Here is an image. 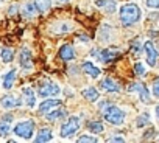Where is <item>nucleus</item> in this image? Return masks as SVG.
<instances>
[{
  "mask_svg": "<svg viewBox=\"0 0 159 143\" xmlns=\"http://www.w3.org/2000/svg\"><path fill=\"white\" fill-rule=\"evenodd\" d=\"M119 16H120V22L123 27H131L140 20L142 11H140L139 5H136V3H125L120 6Z\"/></svg>",
  "mask_w": 159,
  "mask_h": 143,
  "instance_id": "1",
  "label": "nucleus"
},
{
  "mask_svg": "<svg viewBox=\"0 0 159 143\" xmlns=\"http://www.w3.org/2000/svg\"><path fill=\"white\" fill-rule=\"evenodd\" d=\"M103 114H105V120H106L108 123L114 124V126L122 124L123 120H125V112H123L120 107H117V106L108 104L106 109H103Z\"/></svg>",
  "mask_w": 159,
  "mask_h": 143,
  "instance_id": "2",
  "label": "nucleus"
},
{
  "mask_svg": "<svg viewBox=\"0 0 159 143\" xmlns=\"http://www.w3.org/2000/svg\"><path fill=\"white\" fill-rule=\"evenodd\" d=\"M80 126H81V120H80V117L73 115V117H70V118H69L62 126H61L59 134H61V137H64V138L72 137L73 134H76V132H78Z\"/></svg>",
  "mask_w": 159,
  "mask_h": 143,
  "instance_id": "3",
  "label": "nucleus"
},
{
  "mask_svg": "<svg viewBox=\"0 0 159 143\" xmlns=\"http://www.w3.org/2000/svg\"><path fill=\"white\" fill-rule=\"evenodd\" d=\"M33 132H34V123L31 120H25V121H20L14 126V134L24 140H28L33 137Z\"/></svg>",
  "mask_w": 159,
  "mask_h": 143,
  "instance_id": "4",
  "label": "nucleus"
},
{
  "mask_svg": "<svg viewBox=\"0 0 159 143\" xmlns=\"http://www.w3.org/2000/svg\"><path fill=\"white\" fill-rule=\"evenodd\" d=\"M61 92V87L56 84V83H52V81H45L41 84L39 87V95L42 98H48V97H55Z\"/></svg>",
  "mask_w": 159,
  "mask_h": 143,
  "instance_id": "5",
  "label": "nucleus"
},
{
  "mask_svg": "<svg viewBox=\"0 0 159 143\" xmlns=\"http://www.w3.org/2000/svg\"><path fill=\"white\" fill-rule=\"evenodd\" d=\"M143 50H145V56H147V62L150 67H154L156 65V61H157V50L154 48L153 42L147 41L143 44Z\"/></svg>",
  "mask_w": 159,
  "mask_h": 143,
  "instance_id": "6",
  "label": "nucleus"
},
{
  "mask_svg": "<svg viewBox=\"0 0 159 143\" xmlns=\"http://www.w3.org/2000/svg\"><path fill=\"white\" fill-rule=\"evenodd\" d=\"M129 92H137L142 103H148V101H150V92H148V89H147L143 84H140V83H131V84H129Z\"/></svg>",
  "mask_w": 159,
  "mask_h": 143,
  "instance_id": "7",
  "label": "nucleus"
},
{
  "mask_svg": "<svg viewBox=\"0 0 159 143\" xmlns=\"http://www.w3.org/2000/svg\"><path fill=\"white\" fill-rule=\"evenodd\" d=\"M83 70H84V73L89 75L91 78H98L102 75V70L92 62V61H86L83 62Z\"/></svg>",
  "mask_w": 159,
  "mask_h": 143,
  "instance_id": "8",
  "label": "nucleus"
},
{
  "mask_svg": "<svg viewBox=\"0 0 159 143\" xmlns=\"http://www.w3.org/2000/svg\"><path fill=\"white\" fill-rule=\"evenodd\" d=\"M19 59H20V67H22V68L28 70V68L33 67V59H31V53H30L28 48H22V50H20Z\"/></svg>",
  "mask_w": 159,
  "mask_h": 143,
  "instance_id": "9",
  "label": "nucleus"
},
{
  "mask_svg": "<svg viewBox=\"0 0 159 143\" xmlns=\"http://www.w3.org/2000/svg\"><path fill=\"white\" fill-rule=\"evenodd\" d=\"M22 95H24V101L28 107H34L36 106V95L33 92L31 87H24L22 89Z\"/></svg>",
  "mask_w": 159,
  "mask_h": 143,
  "instance_id": "10",
  "label": "nucleus"
},
{
  "mask_svg": "<svg viewBox=\"0 0 159 143\" xmlns=\"http://www.w3.org/2000/svg\"><path fill=\"white\" fill-rule=\"evenodd\" d=\"M61 104V100H45V101H42L41 103V106H39V112L41 114H47V112H50V110H53L55 107H58Z\"/></svg>",
  "mask_w": 159,
  "mask_h": 143,
  "instance_id": "11",
  "label": "nucleus"
},
{
  "mask_svg": "<svg viewBox=\"0 0 159 143\" xmlns=\"http://www.w3.org/2000/svg\"><path fill=\"white\" fill-rule=\"evenodd\" d=\"M59 56H61V59L62 61H72L73 58H75V51H73V47L72 45H69V44H66V45H62L61 47V50H59Z\"/></svg>",
  "mask_w": 159,
  "mask_h": 143,
  "instance_id": "12",
  "label": "nucleus"
},
{
  "mask_svg": "<svg viewBox=\"0 0 159 143\" xmlns=\"http://www.w3.org/2000/svg\"><path fill=\"white\" fill-rule=\"evenodd\" d=\"M100 87L106 92H119V84L112 80V78H105L102 83H100Z\"/></svg>",
  "mask_w": 159,
  "mask_h": 143,
  "instance_id": "13",
  "label": "nucleus"
},
{
  "mask_svg": "<svg viewBox=\"0 0 159 143\" xmlns=\"http://www.w3.org/2000/svg\"><path fill=\"white\" fill-rule=\"evenodd\" d=\"M11 120H13V117L7 115V117H3L2 121H0V137H7L10 134V131H11V126H10Z\"/></svg>",
  "mask_w": 159,
  "mask_h": 143,
  "instance_id": "14",
  "label": "nucleus"
},
{
  "mask_svg": "<svg viewBox=\"0 0 159 143\" xmlns=\"http://www.w3.org/2000/svg\"><path fill=\"white\" fill-rule=\"evenodd\" d=\"M92 54H94L95 58H100L102 62H109L111 59H114V58L117 56V53H116V51H111V50H103V51H100V53L92 51Z\"/></svg>",
  "mask_w": 159,
  "mask_h": 143,
  "instance_id": "15",
  "label": "nucleus"
},
{
  "mask_svg": "<svg viewBox=\"0 0 159 143\" xmlns=\"http://www.w3.org/2000/svg\"><path fill=\"white\" fill-rule=\"evenodd\" d=\"M2 106H3L5 109H13V107L20 106V101H19L16 97H13V95H7V97L2 98Z\"/></svg>",
  "mask_w": 159,
  "mask_h": 143,
  "instance_id": "16",
  "label": "nucleus"
},
{
  "mask_svg": "<svg viewBox=\"0 0 159 143\" xmlns=\"http://www.w3.org/2000/svg\"><path fill=\"white\" fill-rule=\"evenodd\" d=\"M14 80H16V70H10L8 73L3 76V83H2L3 89L10 90L13 87V84H14Z\"/></svg>",
  "mask_w": 159,
  "mask_h": 143,
  "instance_id": "17",
  "label": "nucleus"
},
{
  "mask_svg": "<svg viewBox=\"0 0 159 143\" xmlns=\"http://www.w3.org/2000/svg\"><path fill=\"white\" fill-rule=\"evenodd\" d=\"M53 138V134H52V131L50 129H41L39 132H38V135H36V141L38 143H45V141H50Z\"/></svg>",
  "mask_w": 159,
  "mask_h": 143,
  "instance_id": "18",
  "label": "nucleus"
},
{
  "mask_svg": "<svg viewBox=\"0 0 159 143\" xmlns=\"http://www.w3.org/2000/svg\"><path fill=\"white\" fill-rule=\"evenodd\" d=\"M83 97L86 100H89V101H97L100 98V93H98V90L95 87H86L83 90Z\"/></svg>",
  "mask_w": 159,
  "mask_h": 143,
  "instance_id": "19",
  "label": "nucleus"
},
{
  "mask_svg": "<svg viewBox=\"0 0 159 143\" xmlns=\"http://www.w3.org/2000/svg\"><path fill=\"white\" fill-rule=\"evenodd\" d=\"M0 58H2V61H3L5 64L11 62V61L14 59V50H13V48H3L2 53H0Z\"/></svg>",
  "mask_w": 159,
  "mask_h": 143,
  "instance_id": "20",
  "label": "nucleus"
},
{
  "mask_svg": "<svg viewBox=\"0 0 159 143\" xmlns=\"http://www.w3.org/2000/svg\"><path fill=\"white\" fill-rule=\"evenodd\" d=\"M66 115V110L64 109H55V110H50V112H47L45 114V118L47 120H58V118H61V117H64Z\"/></svg>",
  "mask_w": 159,
  "mask_h": 143,
  "instance_id": "21",
  "label": "nucleus"
},
{
  "mask_svg": "<svg viewBox=\"0 0 159 143\" xmlns=\"http://www.w3.org/2000/svg\"><path fill=\"white\" fill-rule=\"evenodd\" d=\"M34 3H36V6L41 13H45L52 6V0H34Z\"/></svg>",
  "mask_w": 159,
  "mask_h": 143,
  "instance_id": "22",
  "label": "nucleus"
},
{
  "mask_svg": "<svg viewBox=\"0 0 159 143\" xmlns=\"http://www.w3.org/2000/svg\"><path fill=\"white\" fill-rule=\"evenodd\" d=\"M38 11H39V10H38L36 3H27V5L24 6V13H25L27 17H33V16H36Z\"/></svg>",
  "mask_w": 159,
  "mask_h": 143,
  "instance_id": "23",
  "label": "nucleus"
},
{
  "mask_svg": "<svg viewBox=\"0 0 159 143\" xmlns=\"http://www.w3.org/2000/svg\"><path fill=\"white\" fill-rule=\"evenodd\" d=\"M88 128H89V131L94 132V134H102V132L105 131V128H103V124H102L100 121H91V123L88 124Z\"/></svg>",
  "mask_w": 159,
  "mask_h": 143,
  "instance_id": "24",
  "label": "nucleus"
},
{
  "mask_svg": "<svg viewBox=\"0 0 159 143\" xmlns=\"http://www.w3.org/2000/svg\"><path fill=\"white\" fill-rule=\"evenodd\" d=\"M134 72H136V75H137V76H145V73H147V67H145V64H142V62H136V65H134Z\"/></svg>",
  "mask_w": 159,
  "mask_h": 143,
  "instance_id": "25",
  "label": "nucleus"
},
{
  "mask_svg": "<svg viewBox=\"0 0 159 143\" xmlns=\"http://www.w3.org/2000/svg\"><path fill=\"white\" fill-rule=\"evenodd\" d=\"M78 141H80V143H84V141H88V143H95V141H97V138L84 134V135H81V137H78Z\"/></svg>",
  "mask_w": 159,
  "mask_h": 143,
  "instance_id": "26",
  "label": "nucleus"
},
{
  "mask_svg": "<svg viewBox=\"0 0 159 143\" xmlns=\"http://www.w3.org/2000/svg\"><path fill=\"white\" fill-rule=\"evenodd\" d=\"M95 5H97V6H100V8H105V6H108V8H111V10L114 8V3H111L109 0H97Z\"/></svg>",
  "mask_w": 159,
  "mask_h": 143,
  "instance_id": "27",
  "label": "nucleus"
},
{
  "mask_svg": "<svg viewBox=\"0 0 159 143\" xmlns=\"http://www.w3.org/2000/svg\"><path fill=\"white\" fill-rule=\"evenodd\" d=\"M145 3L151 10H159V0H145Z\"/></svg>",
  "mask_w": 159,
  "mask_h": 143,
  "instance_id": "28",
  "label": "nucleus"
},
{
  "mask_svg": "<svg viewBox=\"0 0 159 143\" xmlns=\"http://www.w3.org/2000/svg\"><path fill=\"white\" fill-rule=\"evenodd\" d=\"M153 93H154V97H159V80H156L153 83Z\"/></svg>",
  "mask_w": 159,
  "mask_h": 143,
  "instance_id": "29",
  "label": "nucleus"
},
{
  "mask_svg": "<svg viewBox=\"0 0 159 143\" xmlns=\"http://www.w3.org/2000/svg\"><path fill=\"white\" fill-rule=\"evenodd\" d=\"M109 141H125V138L123 137H119V135H114V137L109 138Z\"/></svg>",
  "mask_w": 159,
  "mask_h": 143,
  "instance_id": "30",
  "label": "nucleus"
},
{
  "mask_svg": "<svg viewBox=\"0 0 159 143\" xmlns=\"http://www.w3.org/2000/svg\"><path fill=\"white\" fill-rule=\"evenodd\" d=\"M156 117H157V120H159V106H156Z\"/></svg>",
  "mask_w": 159,
  "mask_h": 143,
  "instance_id": "31",
  "label": "nucleus"
},
{
  "mask_svg": "<svg viewBox=\"0 0 159 143\" xmlns=\"http://www.w3.org/2000/svg\"><path fill=\"white\" fill-rule=\"evenodd\" d=\"M59 3H64V2H69V0H58Z\"/></svg>",
  "mask_w": 159,
  "mask_h": 143,
  "instance_id": "32",
  "label": "nucleus"
},
{
  "mask_svg": "<svg viewBox=\"0 0 159 143\" xmlns=\"http://www.w3.org/2000/svg\"><path fill=\"white\" fill-rule=\"evenodd\" d=\"M2 2H3V0H0V3H2Z\"/></svg>",
  "mask_w": 159,
  "mask_h": 143,
  "instance_id": "33",
  "label": "nucleus"
}]
</instances>
